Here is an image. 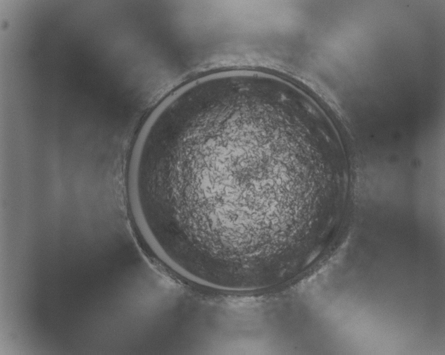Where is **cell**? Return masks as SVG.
Returning <instances> with one entry per match:
<instances>
[{"instance_id":"6da1fadb","label":"cell","mask_w":445,"mask_h":355,"mask_svg":"<svg viewBox=\"0 0 445 355\" xmlns=\"http://www.w3.org/2000/svg\"><path fill=\"white\" fill-rule=\"evenodd\" d=\"M288 93L273 79L225 76L174 96L153 118L129 187L171 259L207 278L253 282L343 196L344 160Z\"/></svg>"}]
</instances>
